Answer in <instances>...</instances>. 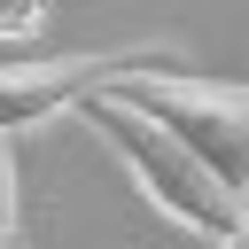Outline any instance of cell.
I'll use <instances>...</instances> for the list:
<instances>
[{
    "mask_svg": "<svg viewBox=\"0 0 249 249\" xmlns=\"http://www.w3.org/2000/svg\"><path fill=\"white\" fill-rule=\"evenodd\" d=\"M78 124H86V132L132 171V187H140L163 218H179L187 233H210V241H241V233H249V202L218 179V163H210L187 132H171L148 101H132L117 78L78 101Z\"/></svg>",
    "mask_w": 249,
    "mask_h": 249,
    "instance_id": "1",
    "label": "cell"
},
{
    "mask_svg": "<svg viewBox=\"0 0 249 249\" xmlns=\"http://www.w3.org/2000/svg\"><path fill=\"white\" fill-rule=\"evenodd\" d=\"M132 101H148L171 132H187L210 163H218V179L249 202V86H218V78H195V70H171V54H156V62H132L124 78H117Z\"/></svg>",
    "mask_w": 249,
    "mask_h": 249,
    "instance_id": "2",
    "label": "cell"
},
{
    "mask_svg": "<svg viewBox=\"0 0 249 249\" xmlns=\"http://www.w3.org/2000/svg\"><path fill=\"white\" fill-rule=\"evenodd\" d=\"M132 62H156V47H101V54L8 62V70H0V132H23V124H47L54 109H78L93 86L124 78Z\"/></svg>",
    "mask_w": 249,
    "mask_h": 249,
    "instance_id": "3",
    "label": "cell"
},
{
    "mask_svg": "<svg viewBox=\"0 0 249 249\" xmlns=\"http://www.w3.org/2000/svg\"><path fill=\"white\" fill-rule=\"evenodd\" d=\"M54 16V0H0V39H31Z\"/></svg>",
    "mask_w": 249,
    "mask_h": 249,
    "instance_id": "4",
    "label": "cell"
},
{
    "mask_svg": "<svg viewBox=\"0 0 249 249\" xmlns=\"http://www.w3.org/2000/svg\"><path fill=\"white\" fill-rule=\"evenodd\" d=\"M0 233H16V156H8V132H0Z\"/></svg>",
    "mask_w": 249,
    "mask_h": 249,
    "instance_id": "5",
    "label": "cell"
}]
</instances>
